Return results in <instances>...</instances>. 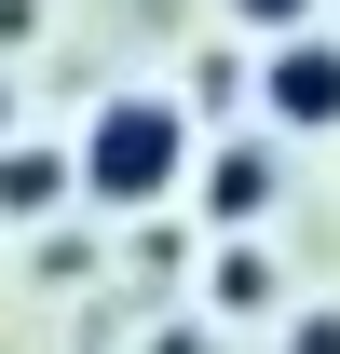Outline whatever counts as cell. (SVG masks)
I'll list each match as a JSON object with an SVG mask.
<instances>
[{
    "label": "cell",
    "instance_id": "6da1fadb",
    "mask_svg": "<svg viewBox=\"0 0 340 354\" xmlns=\"http://www.w3.org/2000/svg\"><path fill=\"white\" fill-rule=\"evenodd\" d=\"M177 177H191V109H177V95H95V123H82V205L150 218Z\"/></svg>",
    "mask_w": 340,
    "mask_h": 354
},
{
    "label": "cell",
    "instance_id": "3957f363",
    "mask_svg": "<svg viewBox=\"0 0 340 354\" xmlns=\"http://www.w3.org/2000/svg\"><path fill=\"white\" fill-rule=\"evenodd\" d=\"M258 109L286 136H340V28H299V41L258 55Z\"/></svg>",
    "mask_w": 340,
    "mask_h": 354
},
{
    "label": "cell",
    "instance_id": "277c9868",
    "mask_svg": "<svg viewBox=\"0 0 340 354\" xmlns=\"http://www.w3.org/2000/svg\"><path fill=\"white\" fill-rule=\"evenodd\" d=\"M68 191H82V150H41V136L0 150V218H55Z\"/></svg>",
    "mask_w": 340,
    "mask_h": 354
},
{
    "label": "cell",
    "instance_id": "9c48e42d",
    "mask_svg": "<svg viewBox=\"0 0 340 354\" xmlns=\"http://www.w3.org/2000/svg\"><path fill=\"white\" fill-rule=\"evenodd\" d=\"M0 150H14V82H0Z\"/></svg>",
    "mask_w": 340,
    "mask_h": 354
},
{
    "label": "cell",
    "instance_id": "8992f818",
    "mask_svg": "<svg viewBox=\"0 0 340 354\" xmlns=\"http://www.w3.org/2000/svg\"><path fill=\"white\" fill-rule=\"evenodd\" d=\"M313 14H327V0H232V28H258V41H299Z\"/></svg>",
    "mask_w": 340,
    "mask_h": 354
},
{
    "label": "cell",
    "instance_id": "7a4b0ae2",
    "mask_svg": "<svg viewBox=\"0 0 340 354\" xmlns=\"http://www.w3.org/2000/svg\"><path fill=\"white\" fill-rule=\"evenodd\" d=\"M191 205H205L218 245H258V218L286 205V150H272V136H218L205 164H191Z\"/></svg>",
    "mask_w": 340,
    "mask_h": 354
},
{
    "label": "cell",
    "instance_id": "5b68a950",
    "mask_svg": "<svg viewBox=\"0 0 340 354\" xmlns=\"http://www.w3.org/2000/svg\"><path fill=\"white\" fill-rule=\"evenodd\" d=\"M205 300H218V313H272V300H286L272 245H218V259H205Z\"/></svg>",
    "mask_w": 340,
    "mask_h": 354
},
{
    "label": "cell",
    "instance_id": "ba28073f",
    "mask_svg": "<svg viewBox=\"0 0 340 354\" xmlns=\"http://www.w3.org/2000/svg\"><path fill=\"white\" fill-rule=\"evenodd\" d=\"M0 41H41V0H0Z\"/></svg>",
    "mask_w": 340,
    "mask_h": 354
},
{
    "label": "cell",
    "instance_id": "52a82bcc",
    "mask_svg": "<svg viewBox=\"0 0 340 354\" xmlns=\"http://www.w3.org/2000/svg\"><path fill=\"white\" fill-rule=\"evenodd\" d=\"M286 354H340V313L313 300V313H286Z\"/></svg>",
    "mask_w": 340,
    "mask_h": 354
}]
</instances>
